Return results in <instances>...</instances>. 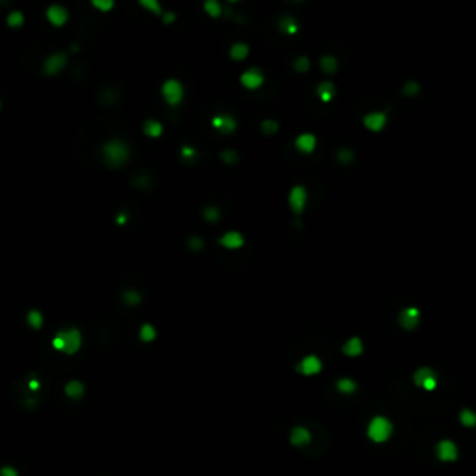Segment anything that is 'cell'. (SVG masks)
<instances>
[{"instance_id": "cell-45", "label": "cell", "mask_w": 476, "mask_h": 476, "mask_svg": "<svg viewBox=\"0 0 476 476\" xmlns=\"http://www.w3.org/2000/svg\"><path fill=\"white\" fill-rule=\"evenodd\" d=\"M127 221H128L127 214H118V218H116V223H118V225H127Z\"/></svg>"}, {"instance_id": "cell-30", "label": "cell", "mask_w": 476, "mask_h": 476, "mask_svg": "<svg viewBox=\"0 0 476 476\" xmlns=\"http://www.w3.org/2000/svg\"><path fill=\"white\" fill-rule=\"evenodd\" d=\"M203 218H205L209 223H216V221L220 220V209L214 205L205 207V209H203Z\"/></svg>"}, {"instance_id": "cell-32", "label": "cell", "mask_w": 476, "mask_h": 476, "mask_svg": "<svg viewBox=\"0 0 476 476\" xmlns=\"http://www.w3.org/2000/svg\"><path fill=\"white\" fill-rule=\"evenodd\" d=\"M220 158L223 160V164H227V166L238 164V153H236L235 149H225V151L220 154Z\"/></svg>"}, {"instance_id": "cell-17", "label": "cell", "mask_w": 476, "mask_h": 476, "mask_svg": "<svg viewBox=\"0 0 476 476\" xmlns=\"http://www.w3.org/2000/svg\"><path fill=\"white\" fill-rule=\"evenodd\" d=\"M220 244L227 250H238L244 246V236L238 231H227L225 235L220 238Z\"/></svg>"}, {"instance_id": "cell-13", "label": "cell", "mask_w": 476, "mask_h": 476, "mask_svg": "<svg viewBox=\"0 0 476 476\" xmlns=\"http://www.w3.org/2000/svg\"><path fill=\"white\" fill-rule=\"evenodd\" d=\"M363 125L370 132H381L387 125V114L385 112H370L363 118Z\"/></svg>"}, {"instance_id": "cell-4", "label": "cell", "mask_w": 476, "mask_h": 476, "mask_svg": "<svg viewBox=\"0 0 476 476\" xmlns=\"http://www.w3.org/2000/svg\"><path fill=\"white\" fill-rule=\"evenodd\" d=\"M162 97L169 106H179L183 103V97H185V86L179 80L169 78L162 84Z\"/></svg>"}, {"instance_id": "cell-24", "label": "cell", "mask_w": 476, "mask_h": 476, "mask_svg": "<svg viewBox=\"0 0 476 476\" xmlns=\"http://www.w3.org/2000/svg\"><path fill=\"white\" fill-rule=\"evenodd\" d=\"M279 30H281L283 34L294 36V34H298V32H300V25L296 22V19H294V17H283L281 21H279Z\"/></svg>"}, {"instance_id": "cell-12", "label": "cell", "mask_w": 476, "mask_h": 476, "mask_svg": "<svg viewBox=\"0 0 476 476\" xmlns=\"http://www.w3.org/2000/svg\"><path fill=\"white\" fill-rule=\"evenodd\" d=\"M420 322V311L417 307H407L404 311L400 312L398 316V324L405 331H413Z\"/></svg>"}, {"instance_id": "cell-41", "label": "cell", "mask_w": 476, "mask_h": 476, "mask_svg": "<svg viewBox=\"0 0 476 476\" xmlns=\"http://www.w3.org/2000/svg\"><path fill=\"white\" fill-rule=\"evenodd\" d=\"M417 93H419V84L417 82H407L404 86V95H410L411 97V95H417Z\"/></svg>"}, {"instance_id": "cell-19", "label": "cell", "mask_w": 476, "mask_h": 476, "mask_svg": "<svg viewBox=\"0 0 476 476\" xmlns=\"http://www.w3.org/2000/svg\"><path fill=\"white\" fill-rule=\"evenodd\" d=\"M65 394H67V398H71V400H78V398H82L84 396V393H86V387H84V383L80 381V379H71V381H67L65 383Z\"/></svg>"}, {"instance_id": "cell-20", "label": "cell", "mask_w": 476, "mask_h": 476, "mask_svg": "<svg viewBox=\"0 0 476 476\" xmlns=\"http://www.w3.org/2000/svg\"><path fill=\"white\" fill-rule=\"evenodd\" d=\"M229 56H231V60H235V62H244V60L250 56V47H247V43H244V41L235 43V45L231 47Z\"/></svg>"}, {"instance_id": "cell-10", "label": "cell", "mask_w": 476, "mask_h": 476, "mask_svg": "<svg viewBox=\"0 0 476 476\" xmlns=\"http://www.w3.org/2000/svg\"><path fill=\"white\" fill-rule=\"evenodd\" d=\"M322 361H320V357H316V355H305V357L298 363L296 370L300 374H303V376H316V374L322 372Z\"/></svg>"}, {"instance_id": "cell-25", "label": "cell", "mask_w": 476, "mask_h": 476, "mask_svg": "<svg viewBox=\"0 0 476 476\" xmlns=\"http://www.w3.org/2000/svg\"><path fill=\"white\" fill-rule=\"evenodd\" d=\"M320 69H322L326 75H335L338 69V60L335 56H331V54H326V56H322V60H320Z\"/></svg>"}, {"instance_id": "cell-1", "label": "cell", "mask_w": 476, "mask_h": 476, "mask_svg": "<svg viewBox=\"0 0 476 476\" xmlns=\"http://www.w3.org/2000/svg\"><path fill=\"white\" fill-rule=\"evenodd\" d=\"M103 158L108 168H121L130 158V147L123 140H110L103 145Z\"/></svg>"}, {"instance_id": "cell-9", "label": "cell", "mask_w": 476, "mask_h": 476, "mask_svg": "<svg viewBox=\"0 0 476 476\" xmlns=\"http://www.w3.org/2000/svg\"><path fill=\"white\" fill-rule=\"evenodd\" d=\"M240 84L246 87V89H259V87L264 84V75H262L261 69L250 67L247 71H244L240 75Z\"/></svg>"}, {"instance_id": "cell-40", "label": "cell", "mask_w": 476, "mask_h": 476, "mask_svg": "<svg viewBox=\"0 0 476 476\" xmlns=\"http://www.w3.org/2000/svg\"><path fill=\"white\" fill-rule=\"evenodd\" d=\"M92 6L93 8H97V10H101V11H110L114 8V2L112 0H93Z\"/></svg>"}, {"instance_id": "cell-28", "label": "cell", "mask_w": 476, "mask_h": 476, "mask_svg": "<svg viewBox=\"0 0 476 476\" xmlns=\"http://www.w3.org/2000/svg\"><path fill=\"white\" fill-rule=\"evenodd\" d=\"M156 338V329H154L153 324H144L140 328V341L142 343H153Z\"/></svg>"}, {"instance_id": "cell-8", "label": "cell", "mask_w": 476, "mask_h": 476, "mask_svg": "<svg viewBox=\"0 0 476 476\" xmlns=\"http://www.w3.org/2000/svg\"><path fill=\"white\" fill-rule=\"evenodd\" d=\"M288 205H290L292 212L294 214H302L307 205V190L303 188L302 185L292 186L290 194H288Z\"/></svg>"}, {"instance_id": "cell-37", "label": "cell", "mask_w": 476, "mask_h": 476, "mask_svg": "<svg viewBox=\"0 0 476 476\" xmlns=\"http://www.w3.org/2000/svg\"><path fill=\"white\" fill-rule=\"evenodd\" d=\"M337 158H338V162L344 164V166L352 164L353 162V151L352 149H341V151L337 153Z\"/></svg>"}, {"instance_id": "cell-36", "label": "cell", "mask_w": 476, "mask_h": 476, "mask_svg": "<svg viewBox=\"0 0 476 476\" xmlns=\"http://www.w3.org/2000/svg\"><path fill=\"white\" fill-rule=\"evenodd\" d=\"M294 69H296L298 73H307L309 69H311V60H309L307 56L296 58V62H294Z\"/></svg>"}, {"instance_id": "cell-15", "label": "cell", "mask_w": 476, "mask_h": 476, "mask_svg": "<svg viewBox=\"0 0 476 476\" xmlns=\"http://www.w3.org/2000/svg\"><path fill=\"white\" fill-rule=\"evenodd\" d=\"M290 445L292 446H298V448H302V446H307L309 443H311L312 435L311 432H309V428H305V426H294L290 430Z\"/></svg>"}, {"instance_id": "cell-39", "label": "cell", "mask_w": 476, "mask_h": 476, "mask_svg": "<svg viewBox=\"0 0 476 476\" xmlns=\"http://www.w3.org/2000/svg\"><path fill=\"white\" fill-rule=\"evenodd\" d=\"M195 154H197V151L192 145H183V149H180V158L183 160H194Z\"/></svg>"}, {"instance_id": "cell-26", "label": "cell", "mask_w": 476, "mask_h": 476, "mask_svg": "<svg viewBox=\"0 0 476 476\" xmlns=\"http://www.w3.org/2000/svg\"><path fill=\"white\" fill-rule=\"evenodd\" d=\"M203 8H205L207 15L212 17V19H218V17H221V13L225 11V8L218 2V0H207L205 4H203Z\"/></svg>"}, {"instance_id": "cell-14", "label": "cell", "mask_w": 476, "mask_h": 476, "mask_svg": "<svg viewBox=\"0 0 476 476\" xmlns=\"http://www.w3.org/2000/svg\"><path fill=\"white\" fill-rule=\"evenodd\" d=\"M47 19H49V22H51L52 26H63L67 22V19H69V13H67V10L63 8V6L60 4H52L47 8Z\"/></svg>"}, {"instance_id": "cell-18", "label": "cell", "mask_w": 476, "mask_h": 476, "mask_svg": "<svg viewBox=\"0 0 476 476\" xmlns=\"http://www.w3.org/2000/svg\"><path fill=\"white\" fill-rule=\"evenodd\" d=\"M363 352H365L363 341L359 337H350L343 346V353L344 355H348V357H359Z\"/></svg>"}, {"instance_id": "cell-11", "label": "cell", "mask_w": 476, "mask_h": 476, "mask_svg": "<svg viewBox=\"0 0 476 476\" xmlns=\"http://www.w3.org/2000/svg\"><path fill=\"white\" fill-rule=\"evenodd\" d=\"M210 125L221 134H233L236 130V127H238L236 119L233 116H229V114H218V116H214Z\"/></svg>"}, {"instance_id": "cell-38", "label": "cell", "mask_w": 476, "mask_h": 476, "mask_svg": "<svg viewBox=\"0 0 476 476\" xmlns=\"http://www.w3.org/2000/svg\"><path fill=\"white\" fill-rule=\"evenodd\" d=\"M188 247L192 251H201L203 247H205V242H203V238H199V236H190Z\"/></svg>"}, {"instance_id": "cell-35", "label": "cell", "mask_w": 476, "mask_h": 476, "mask_svg": "<svg viewBox=\"0 0 476 476\" xmlns=\"http://www.w3.org/2000/svg\"><path fill=\"white\" fill-rule=\"evenodd\" d=\"M140 4L144 6L145 10L151 11V13H154V15H158V17L162 15V6H160L156 0H142Z\"/></svg>"}, {"instance_id": "cell-6", "label": "cell", "mask_w": 476, "mask_h": 476, "mask_svg": "<svg viewBox=\"0 0 476 476\" xmlns=\"http://www.w3.org/2000/svg\"><path fill=\"white\" fill-rule=\"evenodd\" d=\"M435 456H437V460L445 461V463H450V461L458 460L460 450H458V445H456L454 441L443 439L435 445Z\"/></svg>"}, {"instance_id": "cell-21", "label": "cell", "mask_w": 476, "mask_h": 476, "mask_svg": "<svg viewBox=\"0 0 476 476\" xmlns=\"http://www.w3.org/2000/svg\"><path fill=\"white\" fill-rule=\"evenodd\" d=\"M26 322H28V326H30L34 331H39V329L43 328L45 316H43L41 311H37V309H30V311H28V314H26Z\"/></svg>"}, {"instance_id": "cell-7", "label": "cell", "mask_w": 476, "mask_h": 476, "mask_svg": "<svg viewBox=\"0 0 476 476\" xmlns=\"http://www.w3.org/2000/svg\"><path fill=\"white\" fill-rule=\"evenodd\" d=\"M67 65V54L65 52H54L51 56L47 58L45 63H43V73L47 77H56L58 73L63 71Z\"/></svg>"}, {"instance_id": "cell-16", "label": "cell", "mask_w": 476, "mask_h": 476, "mask_svg": "<svg viewBox=\"0 0 476 476\" xmlns=\"http://www.w3.org/2000/svg\"><path fill=\"white\" fill-rule=\"evenodd\" d=\"M294 144H296V149L300 153L311 154V153H314V149H316V136L311 132H303L298 136Z\"/></svg>"}, {"instance_id": "cell-3", "label": "cell", "mask_w": 476, "mask_h": 476, "mask_svg": "<svg viewBox=\"0 0 476 476\" xmlns=\"http://www.w3.org/2000/svg\"><path fill=\"white\" fill-rule=\"evenodd\" d=\"M393 432H394L393 422H391L387 417H383V415L374 417L369 422V426H367V437H369L372 443H376V445L387 443V441L393 437Z\"/></svg>"}, {"instance_id": "cell-29", "label": "cell", "mask_w": 476, "mask_h": 476, "mask_svg": "<svg viewBox=\"0 0 476 476\" xmlns=\"http://www.w3.org/2000/svg\"><path fill=\"white\" fill-rule=\"evenodd\" d=\"M460 422L465 428H474L476 426V413L472 410H463L460 413Z\"/></svg>"}, {"instance_id": "cell-22", "label": "cell", "mask_w": 476, "mask_h": 476, "mask_svg": "<svg viewBox=\"0 0 476 476\" xmlns=\"http://www.w3.org/2000/svg\"><path fill=\"white\" fill-rule=\"evenodd\" d=\"M164 132V127L160 121H154V119H147L144 123V134L149 138H160Z\"/></svg>"}, {"instance_id": "cell-44", "label": "cell", "mask_w": 476, "mask_h": 476, "mask_svg": "<svg viewBox=\"0 0 476 476\" xmlns=\"http://www.w3.org/2000/svg\"><path fill=\"white\" fill-rule=\"evenodd\" d=\"M162 21H164V25H171V22L175 21V13H173V11H168V13H164V15H162Z\"/></svg>"}, {"instance_id": "cell-23", "label": "cell", "mask_w": 476, "mask_h": 476, "mask_svg": "<svg viewBox=\"0 0 476 476\" xmlns=\"http://www.w3.org/2000/svg\"><path fill=\"white\" fill-rule=\"evenodd\" d=\"M316 93H318V97H320V101H324V103H329V101L333 99V95H335V84L328 82V80H324V82L318 84Z\"/></svg>"}, {"instance_id": "cell-27", "label": "cell", "mask_w": 476, "mask_h": 476, "mask_svg": "<svg viewBox=\"0 0 476 476\" xmlns=\"http://www.w3.org/2000/svg\"><path fill=\"white\" fill-rule=\"evenodd\" d=\"M337 391L341 394H353L357 391V383L350 378H341L337 379Z\"/></svg>"}, {"instance_id": "cell-31", "label": "cell", "mask_w": 476, "mask_h": 476, "mask_svg": "<svg viewBox=\"0 0 476 476\" xmlns=\"http://www.w3.org/2000/svg\"><path fill=\"white\" fill-rule=\"evenodd\" d=\"M262 128V134H266V136H274V134H277V130H279V123H277L276 119H264L261 125Z\"/></svg>"}, {"instance_id": "cell-33", "label": "cell", "mask_w": 476, "mask_h": 476, "mask_svg": "<svg viewBox=\"0 0 476 476\" xmlns=\"http://www.w3.org/2000/svg\"><path fill=\"white\" fill-rule=\"evenodd\" d=\"M6 22H8L10 28H19V26H22V22H25V15H22L21 11H11Z\"/></svg>"}, {"instance_id": "cell-34", "label": "cell", "mask_w": 476, "mask_h": 476, "mask_svg": "<svg viewBox=\"0 0 476 476\" xmlns=\"http://www.w3.org/2000/svg\"><path fill=\"white\" fill-rule=\"evenodd\" d=\"M123 302L132 307V305H138V303L142 302V296H140V292H136V290H127L123 294Z\"/></svg>"}, {"instance_id": "cell-43", "label": "cell", "mask_w": 476, "mask_h": 476, "mask_svg": "<svg viewBox=\"0 0 476 476\" xmlns=\"http://www.w3.org/2000/svg\"><path fill=\"white\" fill-rule=\"evenodd\" d=\"M28 389H30L32 393H37V391L41 389V381L37 378H32L30 381H28Z\"/></svg>"}, {"instance_id": "cell-42", "label": "cell", "mask_w": 476, "mask_h": 476, "mask_svg": "<svg viewBox=\"0 0 476 476\" xmlns=\"http://www.w3.org/2000/svg\"><path fill=\"white\" fill-rule=\"evenodd\" d=\"M0 476H19V472H17L15 467L4 465L2 469H0Z\"/></svg>"}, {"instance_id": "cell-5", "label": "cell", "mask_w": 476, "mask_h": 476, "mask_svg": "<svg viewBox=\"0 0 476 476\" xmlns=\"http://www.w3.org/2000/svg\"><path fill=\"white\" fill-rule=\"evenodd\" d=\"M413 383L424 391H435L437 387V376L430 367H422L413 374Z\"/></svg>"}, {"instance_id": "cell-2", "label": "cell", "mask_w": 476, "mask_h": 476, "mask_svg": "<svg viewBox=\"0 0 476 476\" xmlns=\"http://www.w3.org/2000/svg\"><path fill=\"white\" fill-rule=\"evenodd\" d=\"M52 346H54L58 352L65 353V355H75L78 350L82 348V333L78 331L77 328L63 329V331L54 335Z\"/></svg>"}]
</instances>
